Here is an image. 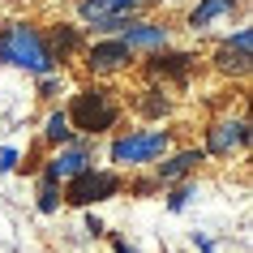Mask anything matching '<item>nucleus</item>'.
Listing matches in <instances>:
<instances>
[{"instance_id":"nucleus-9","label":"nucleus","mask_w":253,"mask_h":253,"mask_svg":"<svg viewBox=\"0 0 253 253\" xmlns=\"http://www.w3.org/2000/svg\"><path fill=\"white\" fill-rule=\"evenodd\" d=\"M249 65H253V30L240 22L232 35H223V39L214 43L211 69L219 73V78H236V82H245V78H249Z\"/></svg>"},{"instance_id":"nucleus-6","label":"nucleus","mask_w":253,"mask_h":253,"mask_svg":"<svg viewBox=\"0 0 253 253\" xmlns=\"http://www.w3.org/2000/svg\"><path fill=\"white\" fill-rule=\"evenodd\" d=\"M142 65V73H146V82H155V86H189L193 82V73H198L202 56L193 52V47H163V52H150L137 60Z\"/></svg>"},{"instance_id":"nucleus-16","label":"nucleus","mask_w":253,"mask_h":253,"mask_svg":"<svg viewBox=\"0 0 253 253\" xmlns=\"http://www.w3.org/2000/svg\"><path fill=\"white\" fill-rule=\"evenodd\" d=\"M73 129H69V116H65V107L60 103H52L47 107V116H43V129H39V142L47 150H60V146H69V142H73Z\"/></svg>"},{"instance_id":"nucleus-24","label":"nucleus","mask_w":253,"mask_h":253,"mask_svg":"<svg viewBox=\"0 0 253 253\" xmlns=\"http://www.w3.org/2000/svg\"><path fill=\"white\" fill-rule=\"evenodd\" d=\"M107 240H112V253H142L133 240H129V236H120V232H107Z\"/></svg>"},{"instance_id":"nucleus-14","label":"nucleus","mask_w":253,"mask_h":253,"mask_svg":"<svg viewBox=\"0 0 253 253\" xmlns=\"http://www.w3.org/2000/svg\"><path fill=\"white\" fill-rule=\"evenodd\" d=\"M129 112H133L142 125H163V120H172V112H176V99L163 86H155V82H146L142 90H133L129 94Z\"/></svg>"},{"instance_id":"nucleus-1","label":"nucleus","mask_w":253,"mask_h":253,"mask_svg":"<svg viewBox=\"0 0 253 253\" xmlns=\"http://www.w3.org/2000/svg\"><path fill=\"white\" fill-rule=\"evenodd\" d=\"M65 116H69V129L78 137L99 142V137H112L120 129L125 99H120V90H112L107 82H86V86H78V90L69 94Z\"/></svg>"},{"instance_id":"nucleus-4","label":"nucleus","mask_w":253,"mask_h":253,"mask_svg":"<svg viewBox=\"0 0 253 253\" xmlns=\"http://www.w3.org/2000/svg\"><path fill=\"white\" fill-rule=\"evenodd\" d=\"M150 4H163V0H78L73 13L90 39H116L129 17H146Z\"/></svg>"},{"instance_id":"nucleus-22","label":"nucleus","mask_w":253,"mask_h":253,"mask_svg":"<svg viewBox=\"0 0 253 253\" xmlns=\"http://www.w3.org/2000/svg\"><path fill=\"white\" fill-rule=\"evenodd\" d=\"M189 245L198 253H219V240H214L211 232H189Z\"/></svg>"},{"instance_id":"nucleus-13","label":"nucleus","mask_w":253,"mask_h":253,"mask_svg":"<svg viewBox=\"0 0 253 253\" xmlns=\"http://www.w3.org/2000/svg\"><path fill=\"white\" fill-rule=\"evenodd\" d=\"M43 39H47V52H52V60L60 69L73 65V60H82V52H86V30L78 26V22H52V26L43 30Z\"/></svg>"},{"instance_id":"nucleus-25","label":"nucleus","mask_w":253,"mask_h":253,"mask_svg":"<svg viewBox=\"0 0 253 253\" xmlns=\"http://www.w3.org/2000/svg\"><path fill=\"white\" fill-rule=\"evenodd\" d=\"M163 253H168V249H163Z\"/></svg>"},{"instance_id":"nucleus-3","label":"nucleus","mask_w":253,"mask_h":253,"mask_svg":"<svg viewBox=\"0 0 253 253\" xmlns=\"http://www.w3.org/2000/svg\"><path fill=\"white\" fill-rule=\"evenodd\" d=\"M0 65L4 69H22L30 78H47V73H65L47 52L43 26L13 17V22H0Z\"/></svg>"},{"instance_id":"nucleus-12","label":"nucleus","mask_w":253,"mask_h":253,"mask_svg":"<svg viewBox=\"0 0 253 253\" xmlns=\"http://www.w3.org/2000/svg\"><path fill=\"white\" fill-rule=\"evenodd\" d=\"M202 163H206L202 146H176V150H168V155L150 168V176L159 180V189H168V185H180V180H193Z\"/></svg>"},{"instance_id":"nucleus-17","label":"nucleus","mask_w":253,"mask_h":253,"mask_svg":"<svg viewBox=\"0 0 253 253\" xmlns=\"http://www.w3.org/2000/svg\"><path fill=\"white\" fill-rule=\"evenodd\" d=\"M159 198H163V211H168V214H185L189 206L198 202V180H180V185H168Z\"/></svg>"},{"instance_id":"nucleus-20","label":"nucleus","mask_w":253,"mask_h":253,"mask_svg":"<svg viewBox=\"0 0 253 253\" xmlns=\"http://www.w3.org/2000/svg\"><path fill=\"white\" fill-rule=\"evenodd\" d=\"M65 90V73H47V78H35V94H39L43 103H56Z\"/></svg>"},{"instance_id":"nucleus-21","label":"nucleus","mask_w":253,"mask_h":253,"mask_svg":"<svg viewBox=\"0 0 253 253\" xmlns=\"http://www.w3.org/2000/svg\"><path fill=\"white\" fill-rule=\"evenodd\" d=\"M82 232H86L90 240H99V236H107V223H103L94 211H82Z\"/></svg>"},{"instance_id":"nucleus-11","label":"nucleus","mask_w":253,"mask_h":253,"mask_svg":"<svg viewBox=\"0 0 253 253\" xmlns=\"http://www.w3.org/2000/svg\"><path fill=\"white\" fill-rule=\"evenodd\" d=\"M129 52L142 60V56H150V52H163V47H172V39H176V30L168 26V22H159V17H129L125 22V30L116 35Z\"/></svg>"},{"instance_id":"nucleus-2","label":"nucleus","mask_w":253,"mask_h":253,"mask_svg":"<svg viewBox=\"0 0 253 253\" xmlns=\"http://www.w3.org/2000/svg\"><path fill=\"white\" fill-rule=\"evenodd\" d=\"M168 150H176V129H168V125L116 129L107 137V168L120 176L125 172H150Z\"/></svg>"},{"instance_id":"nucleus-23","label":"nucleus","mask_w":253,"mask_h":253,"mask_svg":"<svg viewBox=\"0 0 253 253\" xmlns=\"http://www.w3.org/2000/svg\"><path fill=\"white\" fill-rule=\"evenodd\" d=\"M17 163H22V150H17V146H0V172H4V176L17 172Z\"/></svg>"},{"instance_id":"nucleus-19","label":"nucleus","mask_w":253,"mask_h":253,"mask_svg":"<svg viewBox=\"0 0 253 253\" xmlns=\"http://www.w3.org/2000/svg\"><path fill=\"white\" fill-rule=\"evenodd\" d=\"M35 211L39 214H47V219H52V214H60V185H35Z\"/></svg>"},{"instance_id":"nucleus-18","label":"nucleus","mask_w":253,"mask_h":253,"mask_svg":"<svg viewBox=\"0 0 253 253\" xmlns=\"http://www.w3.org/2000/svg\"><path fill=\"white\" fill-rule=\"evenodd\" d=\"M125 193L137 198V202H146V198H159L163 189H159V180H155L150 172H129L125 176Z\"/></svg>"},{"instance_id":"nucleus-5","label":"nucleus","mask_w":253,"mask_h":253,"mask_svg":"<svg viewBox=\"0 0 253 253\" xmlns=\"http://www.w3.org/2000/svg\"><path fill=\"white\" fill-rule=\"evenodd\" d=\"M125 193V176L112 172V168H86V172H78L73 180H65L60 185V206H73V211H94L99 202H112Z\"/></svg>"},{"instance_id":"nucleus-7","label":"nucleus","mask_w":253,"mask_h":253,"mask_svg":"<svg viewBox=\"0 0 253 253\" xmlns=\"http://www.w3.org/2000/svg\"><path fill=\"white\" fill-rule=\"evenodd\" d=\"M94 150H99V142H90V137H73L69 146L47 150V159L39 163V180L43 185H65V180H73L78 172L94 168Z\"/></svg>"},{"instance_id":"nucleus-15","label":"nucleus","mask_w":253,"mask_h":253,"mask_svg":"<svg viewBox=\"0 0 253 253\" xmlns=\"http://www.w3.org/2000/svg\"><path fill=\"white\" fill-rule=\"evenodd\" d=\"M245 9H249V0H193L189 13H185V26L193 30V35H206V30L219 26L223 17L245 13Z\"/></svg>"},{"instance_id":"nucleus-8","label":"nucleus","mask_w":253,"mask_h":253,"mask_svg":"<svg viewBox=\"0 0 253 253\" xmlns=\"http://www.w3.org/2000/svg\"><path fill=\"white\" fill-rule=\"evenodd\" d=\"M202 155L206 159H232L249 155V116H219L202 129Z\"/></svg>"},{"instance_id":"nucleus-10","label":"nucleus","mask_w":253,"mask_h":253,"mask_svg":"<svg viewBox=\"0 0 253 253\" xmlns=\"http://www.w3.org/2000/svg\"><path fill=\"white\" fill-rule=\"evenodd\" d=\"M133 65H137V56L120 39H90L86 52H82V69L90 73V82H107L116 73H129Z\"/></svg>"}]
</instances>
